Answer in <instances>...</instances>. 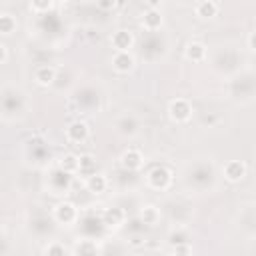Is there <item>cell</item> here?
I'll list each match as a JSON object with an SVG mask.
<instances>
[{"mask_svg": "<svg viewBox=\"0 0 256 256\" xmlns=\"http://www.w3.org/2000/svg\"><path fill=\"white\" fill-rule=\"evenodd\" d=\"M110 66L116 74H130L136 66V58L132 52H114L110 58Z\"/></svg>", "mask_w": 256, "mask_h": 256, "instance_id": "obj_4", "label": "cell"}, {"mask_svg": "<svg viewBox=\"0 0 256 256\" xmlns=\"http://www.w3.org/2000/svg\"><path fill=\"white\" fill-rule=\"evenodd\" d=\"M16 30V18L8 12H0V34L2 36H8Z\"/></svg>", "mask_w": 256, "mask_h": 256, "instance_id": "obj_17", "label": "cell"}, {"mask_svg": "<svg viewBox=\"0 0 256 256\" xmlns=\"http://www.w3.org/2000/svg\"><path fill=\"white\" fill-rule=\"evenodd\" d=\"M78 172L84 174L86 178L96 172V164H94V158L90 154H80V170Z\"/></svg>", "mask_w": 256, "mask_h": 256, "instance_id": "obj_18", "label": "cell"}, {"mask_svg": "<svg viewBox=\"0 0 256 256\" xmlns=\"http://www.w3.org/2000/svg\"><path fill=\"white\" fill-rule=\"evenodd\" d=\"M118 4L114 2V0H110V2H98V8H102V10H110V8H116Z\"/></svg>", "mask_w": 256, "mask_h": 256, "instance_id": "obj_25", "label": "cell"}, {"mask_svg": "<svg viewBox=\"0 0 256 256\" xmlns=\"http://www.w3.org/2000/svg\"><path fill=\"white\" fill-rule=\"evenodd\" d=\"M190 254H192V250H190V244L188 242L174 246V256H190Z\"/></svg>", "mask_w": 256, "mask_h": 256, "instance_id": "obj_22", "label": "cell"}, {"mask_svg": "<svg viewBox=\"0 0 256 256\" xmlns=\"http://www.w3.org/2000/svg\"><path fill=\"white\" fill-rule=\"evenodd\" d=\"M64 136H66V140H68L70 144H82V142H86L88 136H90V126H88L84 120H74V122L68 124Z\"/></svg>", "mask_w": 256, "mask_h": 256, "instance_id": "obj_5", "label": "cell"}, {"mask_svg": "<svg viewBox=\"0 0 256 256\" xmlns=\"http://www.w3.org/2000/svg\"><path fill=\"white\" fill-rule=\"evenodd\" d=\"M140 218H142L144 224L154 226V224L160 220V210H158L156 206H152V204H146V206H142V210H140Z\"/></svg>", "mask_w": 256, "mask_h": 256, "instance_id": "obj_16", "label": "cell"}, {"mask_svg": "<svg viewBox=\"0 0 256 256\" xmlns=\"http://www.w3.org/2000/svg\"><path fill=\"white\" fill-rule=\"evenodd\" d=\"M184 56H186L190 62H202L204 56H206V46H204L202 42L192 40V42L186 44V48H184Z\"/></svg>", "mask_w": 256, "mask_h": 256, "instance_id": "obj_15", "label": "cell"}, {"mask_svg": "<svg viewBox=\"0 0 256 256\" xmlns=\"http://www.w3.org/2000/svg\"><path fill=\"white\" fill-rule=\"evenodd\" d=\"M44 256H66V246L60 242H50L44 250Z\"/></svg>", "mask_w": 256, "mask_h": 256, "instance_id": "obj_20", "label": "cell"}, {"mask_svg": "<svg viewBox=\"0 0 256 256\" xmlns=\"http://www.w3.org/2000/svg\"><path fill=\"white\" fill-rule=\"evenodd\" d=\"M86 190L88 192H92V194H102L106 188H108V178L104 176V174H100V172H94L92 176H88L86 178Z\"/></svg>", "mask_w": 256, "mask_h": 256, "instance_id": "obj_13", "label": "cell"}, {"mask_svg": "<svg viewBox=\"0 0 256 256\" xmlns=\"http://www.w3.org/2000/svg\"><path fill=\"white\" fill-rule=\"evenodd\" d=\"M168 116L176 124H184L192 118V104L186 98H174L168 102Z\"/></svg>", "mask_w": 256, "mask_h": 256, "instance_id": "obj_1", "label": "cell"}, {"mask_svg": "<svg viewBox=\"0 0 256 256\" xmlns=\"http://www.w3.org/2000/svg\"><path fill=\"white\" fill-rule=\"evenodd\" d=\"M248 48H250L252 52H256V30L250 32V36H248Z\"/></svg>", "mask_w": 256, "mask_h": 256, "instance_id": "obj_24", "label": "cell"}, {"mask_svg": "<svg viewBox=\"0 0 256 256\" xmlns=\"http://www.w3.org/2000/svg\"><path fill=\"white\" fill-rule=\"evenodd\" d=\"M140 24H142V28H144V30H148V32L158 30V28L164 24V16H162L160 8H148V10L142 14Z\"/></svg>", "mask_w": 256, "mask_h": 256, "instance_id": "obj_9", "label": "cell"}, {"mask_svg": "<svg viewBox=\"0 0 256 256\" xmlns=\"http://www.w3.org/2000/svg\"><path fill=\"white\" fill-rule=\"evenodd\" d=\"M54 218H56L60 224H74V222L78 220V208H76L72 202H68V200L58 202V204L54 206Z\"/></svg>", "mask_w": 256, "mask_h": 256, "instance_id": "obj_7", "label": "cell"}, {"mask_svg": "<svg viewBox=\"0 0 256 256\" xmlns=\"http://www.w3.org/2000/svg\"><path fill=\"white\" fill-rule=\"evenodd\" d=\"M172 182V172L166 166H154L146 174V184L154 190H166Z\"/></svg>", "mask_w": 256, "mask_h": 256, "instance_id": "obj_2", "label": "cell"}, {"mask_svg": "<svg viewBox=\"0 0 256 256\" xmlns=\"http://www.w3.org/2000/svg\"><path fill=\"white\" fill-rule=\"evenodd\" d=\"M140 240H142L140 236H132V238H130V244H132V246H138V244H142Z\"/></svg>", "mask_w": 256, "mask_h": 256, "instance_id": "obj_26", "label": "cell"}, {"mask_svg": "<svg viewBox=\"0 0 256 256\" xmlns=\"http://www.w3.org/2000/svg\"><path fill=\"white\" fill-rule=\"evenodd\" d=\"M8 62V46L2 42L0 44V64H6Z\"/></svg>", "mask_w": 256, "mask_h": 256, "instance_id": "obj_23", "label": "cell"}, {"mask_svg": "<svg viewBox=\"0 0 256 256\" xmlns=\"http://www.w3.org/2000/svg\"><path fill=\"white\" fill-rule=\"evenodd\" d=\"M120 166L126 168V170H130V172L140 170V168L144 166V156H142V152L136 150V148L124 150V152L120 154Z\"/></svg>", "mask_w": 256, "mask_h": 256, "instance_id": "obj_8", "label": "cell"}, {"mask_svg": "<svg viewBox=\"0 0 256 256\" xmlns=\"http://www.w3.org/2000/svg\"><path fill=\"white\" fill-rule=\"evenodd\" d=\"M218 10H220V4L214 2V0H200V2L194 4V14L198 18H202V20L214 18L218 14Z\"/></svg>", "mask_w": 256, "mask_h": 256, "instance_id": "obj_11", "label": "cell"}, {"mask_svg": "<svg viewBox=\"0 0 256 256\" xmlns=\"http://www.w3.org/2000/svg\"><path fill=\"white\" fill-rule=\"evenodd\" d=\"M134 42H136L134 34L130 30H126V28H118V30H114L110 34V44H112L114 52H130Z\"/></svg>", "mask_w": 256, "mask_h": 256, "instance_id": "obj_3", "label": "cell"}, {"mask_svg": "<svg viewBox=\"0 0 256 256\" xmlns=\"http://www.w3.org/2000/svg\"><path fill=\"white\" fill-rule=\"evenodd\" d=\"M136 128H138V122L132 116H124L120 120V132H124V134H134Z\"/></svg>", "mask_w": 256, "mask_h": 256, "instance_id": "obj_19", "label": "cell"}, {"mask_svg": "<svg viewBox=\"0 0 256 256\" xmlns=\"http://www.w3.org/2000/svg\"><path fill=\"white\" fill-rule=\"evenodd\" d=\"M54 8V2H50V0H46V2H30V10L32 12H48V10H52Z\"/></svg>", "mask_w": 256, "mask_h": 256, "instance_id": "obj_21", "label": "cell"}, {"mask_svg": "<svg viewBox=\"0 0 256 256\" xmlns=\"http://www.w3.org/2000/svg\"><path fill=\"white\" fill-rule=\"evenodd\" d=\"M58 168H60V172L62 174H76L78 170H80V156H76V154H72V152H68V154H64L60 160H58Z\"/></svg>", "mask_w": 256, "mask_h": 256, "instance_id": "obj_12", "label": "cell"}, {"mask_svg": "<svg viewBox=\"0 0 256 256\" xmlns=\"http://www.w3.org/2000/svg\"><path fill=\"white\" fill-rule=\"evenodd\" d=\"M54 80H56V68H54V66L42 64V66H38V68L34 70V82H36L38 86L48 88V86L54 84Z\"/></svg>", "mask_w": 256, "mask_h": 256, "instance_id": "obj_10", "label": "cell"}, {"mask_svg": "<svg viewBox=\"0 0 256 256\" xmlns=\"http://www.w3.org/2000/svg\"><path fill=\"white\" fill-rule=\"evenodd\" d=\"M222 176L224 180H228L230 184H238L240 180H244L246 176V164L242 160H228L222 166Z\"/></svg>", "mask_w": 256, "mask_h": 256, "instance_id": "obj_6", "label": "cell"}, {"mask_svg": "<svg viewBox=\"0 0 256 256\" xmlns=\"http://www.w3.org/2000/svg\"><path fill=\"white\" fill-rule=\"evenodd\" d=\"M124 218H126V214H124L122 208H106L104 214H102V222L106 226H110V228L122 226L124 224Z\"/></svg>", "mask_w": 256, "mask_h": 256, "instance_id": "obj_14", "label": "cell"}]
</instances>
